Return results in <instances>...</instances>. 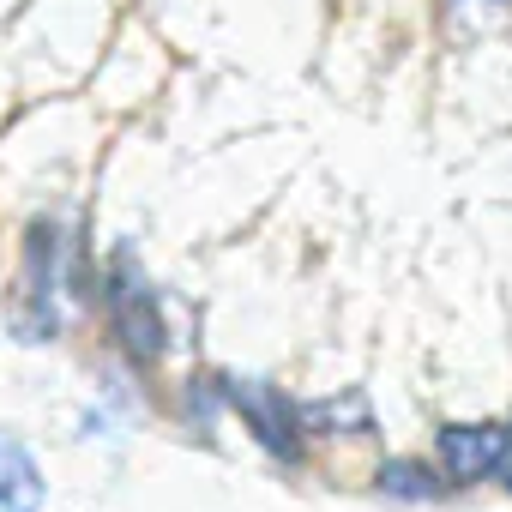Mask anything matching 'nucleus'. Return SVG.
I'll list each match as a JSON object with an SVG mask.
<instances>
[{"label":"nucleus","instance_id":"1","mask_svg":"<svg viewBox=\"0 0 512 512\" xmlns=\"http://www.w3.org/2000/svg\"><path fill=\"white\" fill-rule=\"evenodd\" d=\"M61 253H67L61 229H55V223H37V229H31V247H25L19 308H13V326H19L25 344H49V338H55V296H61V284H67Z\"/></svg>","mask_w":512,"mask_h":512},{"label":"nucleus","instance_id":"2","mask_svg":"<svg viewBox=\"0 0 512 512\" xmlns=\"http://www.w3.org/2000/svg\"><path fill=\"white\" fill-rule=\"evenodd\" d=\"M109 320H115V338L127 344L133 362H157L163 356V314H157V296L145 284V272L133 266V253H115L109 260Z\"/></svg>","mask_w":512,"mask_h":512},{"label":"nucleus","instance_id":"3","mask_svg":"<svg viewBox=\"0 0 512 512\" xmlns=\"http://www.w3.org/2000/svg\"><path fill=\"white\" fill-rule=\"evenodd\" d=\"M223 404H229V410H235L253 434H260V446H266V452L296 458V446H302V410H296L278 386L229 374V380H223Z\"/></svg>","mask_w":512,"mask_h":512},{"label":"nucleus","instance_id":"4","mask_svg":"<svg viewBox=\"0 0 512 512\" xmlns=\"http://www.w3.org/2000/svg\"><path fill=\"white\" fill-rule=\"evenodd\" d=\"M506 458V428L500 422H446L440 428V464L452 482H482L500 476Z\"/></svg>","mask_w":512,"mask_h":512},{"label":"nucleus","instance_id":"5","mask_svg":"<svg viewBox=\"0 0 512 512\" xmlns=\"http://www.w3.org/2000/svg\"><path fill=\"white\" fill-rule=\"evenodd\" d=\"M43 506V476L19 440H0V512H37Z\"/></svg>","mask_w":512,"mask_h":512},{"label":"nucleus","instance_id":"6","mask_svg":"<svg viewBox=\"0 0 512 512\" xmlns=\"http://www.w3.org/2000/svg\"><path fill=\"white\" fill-rule=\"evenodd\" d=\"M302 434H368V398L344 392V398L302 404Z\"/></svg>","mask_w":512,"mask_h":512},{"label":"nucleus","instance_id":"7","mask_svg":"<svg viewBox=\"0 0 512 512\" xmlns=\"http://www.w3.org/2000/svg\"><path fill=\"white\" fill-rule=\"evenodd\" d=\"M380 494H392V500H434L440 476L422 458H392V464H380Z\"/></svg>","mask_w":512,"mask_h":512},{"label":"nucleus","instance_id":"8","mask_svg":"<svg viewBox=\"0 0 512 512\" xmlns=\"http://www.w3.org/2000/svg\"><path fill=\"white\" fill-rule=\"evenodd\" d=\"M500 476L512 482V428H506V458H500Z\"/></svg>","mask_w":512,"mask_h":512}]
</instances>
